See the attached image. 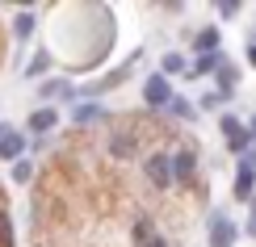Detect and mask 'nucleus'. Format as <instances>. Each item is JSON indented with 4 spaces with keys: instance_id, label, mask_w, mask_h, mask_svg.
<instances>
[{
    "instance_id": "7ed1b4c3",
    "label": "nucleus",
    "mask_w": 256,
    "mask_h": 247,
    "mask_svg": "<svg viewBox=\"0 0 256 247\" xmlns=\"http://www.w3.org/2000/svg\"><path fill=\"white\" fill-rule=\"evenodd\" d=\"M236 239H240V227L222 210H210V235H206V243L210 247H236Z\"/></svg>"
},
{
    "instance_id": "2eb2a0df",
    "label": "nucleus",
    "mask_w": 256,
    "mask_h": 247,
    "mask_svg": "<svg viewBox=\"0 0 256 247\" xmlns=\"http://www.w3.org/2000/svg\"><path fill=\"white\" fill-rule=\"evenodd\" d=\"M46 63H50V55L42 50V55H38V59L30 63V67H26V76H42V71H46Z\"/></svg>"
},
{
    "instance_id": "ddd939ff",
    "label": "nucleus",
    "mask_w": 256,
    "mask_h": 247,
    "mask_svg": "<svg viewBox=\"0 0 256 247\" xmlns=\"http://www.w3.org/2000/svg\"><path fill=\"white\" fill-rule=\"evenodd\" d=\"M13 29H17V38H30V34H34V13H17Z\"/></svg>"
},
{
    "instance_id": "6e6552de",
    "label": "nucleus",
    "mask_w": 256,
    "mask_h": 247,
    "mask_svg": "<svg viewBox=\"0 0 256 247\" xmlns=\"http://www.w3.org/2000/svg\"><path fill=\"white\" fill-rule=\"evenodd\" d=\"M218 42H222V34H218L214 25H206V29H198L194 50H198V55H218Z\"/></svg>"
},
{
    "instance_id": "1a4fd4ad",
    "label": "nucleus",
    "mask_w": 256,
    "mask_h": 247,
    "mask_svg": "<svg viewBox=\"0 0 256 247\" xmlns=\"http://www.w3.org/2000/svg\"><path fill=\"white\" fill-rule=\"evenodd\" d=\"M185 71H189V63H185V55H180V50H168V55L164 59H160V76H185Z\"/></svg>"
},
{
    "instance_id": "a211bd4d",
    "label": "nucleus",
    "mask_w": 256,
    "mask_h": 247,
    "mask_svg": "<svg viewBox=\"0 0 256 247\" xmlns=\"http://www.w3.org/2000/svg\"><path fill=\"white\" fill-rule=\"evenodd\" d=\"M244 235H256V197L248 201V227H244Z\"/></svg>"
},
{
    "instance_id": "aec40b11",
    "label": "nucleus",
    "mask_w": 256,
    "mask_h": 247,
    "mask_svg": "<svg viewBox=\"0 0 256 247\" xmlns=\"http://www.w3.org/2000/svg\"><path fill=\"white\" fill-rule=\"evenodd\" d=\"M248 63L256 67V42H248Z\"/></svg>"
},
{
    "instance_id": "f8f14e48",
    "label": "nucleus",
    "mask_w": 256,
    "mask_h": 247,
    "mask_svg": "<svg viewBox=\"0 0 256 247\" xmlns=\"http://www.w3.org/2000/svg\"><path fill=\"white\" fill-rule=\"evenodd\" d=\"M222 101H227V96H222L218 88H206V92H202V101H198V109H222Z\"/></svg>"
},
{
    "instance_id": "6ab92c4d",
    "label": "nucleus",
    "mask_w": 256,
    "mask_h": 247,
    "mask_svg": "<svg viewBox=\"0 0 256 247\" xmlns=\"http://www.w3.org/2000/svg\"><path fill=\"white\" fill-rule=\"evenodd\" d=\"M138 247H168V239H164V235H156V231H152V235H147V239L138 243Z\"/></svg>"
},
{
    "instance_id": "39448f33",
    "label": "nucleus",
    "mask_w": 256,
    "mask_h": 247,
    "mask_svg": "<svg viewBox=\"0 0 256 247\" xmlns=\"http://www.w3.org/2000/svg\"><path fill=\"white\" fill-rule=\"evenodd\" d=\"M21 151H26V134H17L13 126H0V159H21Z\"/></svg>"
},
{
    "instance_id": "20e7f679",
    "label": "nucleus",
    "mask_w": 256,
    "mask_h": 247,
    "mask_svg": "<svg viewBox=\"0 0 256 247\" xmlns=\"http://www.w3.org/2000/svg\"><path fill=\"white\" fill-rule=\"evenodd\" d=\"M172 84H168L164 76H160V71H152V76L143 80V101L152 105V109H168V101H172Z\"/></svg>"
},
{
    "instance_id": "dca6fc26",
    "label": "nucleus",
    "mask_w": 256,
    "mask_h": 247,
    "mask_svg": "<svg viewBox=\"0 0 256 247\" xmlns=\"http://www.w3.org/2000/svg\"><path fill=\"white\" fill-rule=\"evenodd\" d=\"M42 92H46V96H68L72 88H68L63 80H50V84H42Z\"/></svg>"
},
{
    "instance_id": "423d86ee",
    "label": "nucleus",
    "mask_w": 256,
    "mask_h": 247,
    "mask_svg": "<svg viewBox=\"0 0 256 247\" xmlns=\"http://www.w3.org/2000/svg\"><path fill=\"white\" fill-rule=\"evenodd\" d=\"M218 67H222V55H198L194 67H189L185 76H189V80H206V76H214Z\"/></svg>"
},
{
    "instance_id": "4468645a",
    "label": "nucleus",
    "mask_w": 256,
    "mask_h": 247,
    "mask_svg": "<svg viewBox=\"0 0 256 247\" xmlns=\"http://www.w3.org/2000/svg\"><path fill=\"white\" fill-rule=\"evenodd\" d=\"M30 176H34V164H30V159H17V164H13V180H17V185H26Z\"/></svg>"
},
{
    "instance_id": "9b49d317",
    "label": "nucleus",
    "mask_w": 256,
    "mask_h": 247,
    "mask_svg": "<svg viewBox=\"0 0 256 247\" xmlns=\"http://www.w3.org/2000/svg\"><path fill=\"white\" fill-rule=\"evenodd\" d=\"M168 109H172V117H180V122H194V117H198V109L185 101V96H172V101H168Z\"/></svg>"
},
{
    "instance_id": "9d476101",
    "label": "nucleus",
    "mask_w": 256,
    "mask_h": 247,
    "mask_svg": "<svg viewBox=\"0 0 256 247\" xmlns=\"http://www.w3.org/2000/svg\"><path fill=\"white\" fill-rule=\"evenodd\" d=\"M55 122H59V113H55V109H34V113H30V130H34V134L55 130Z\"/></svg>"
},
{
    "instance_id": "f257e3e1",
    "label": "nucleus",
    "mask_w": 256,
    "mask_h": 247,
    "mask_svg": "<svg viewBox=\"0 0 256 247\" xmlns=\"http://www.w3.org/2000/svg\"><path fill=\"white\" fill-rule=\"evenodd\" d=\"M218 130H222V143H227V151H231V155H240V159H244V155L252 151V134H248V126H244V117L222 113Z\"/></svg>"
},
{
    "instance_id": "f03ea898",
    "label": "nucleus",
    "mask_w": 256,
    "mask_h": 247,
    "mask_svg": "<svg viewBox=\"0 0 256 247\" xmlns=\"http://www.w3.org/2000/svg\"><path fill=\"white\" fill-rule=\"evenodd\" d=\"M231 193H236V201L240 206H248V201L256 197V151H248L240 159V168H236V185H231Z\"/></svg>"
},
{
    "instance_id": "f3484780",
    "label": "nucleus",
    "mask_w": 256,
    "mask_h": 247,
    "mask_svg": "<svg viewBox=\"0 0 256 247\" xmlns=\"http://www.w3.org/2000/svg\"><path fill=\"white\" fill-rule=\"evenodd\" d=\"M92 117H101L97 105H80V109H76V122H92Z\"/></svg>"
},
{
    "instance_id": "0eeeda50",
    "label": "nucleus",
    "mask_w": 256,
    "mask_h": 247,
    "mask_svg": "<svg viewBox=\"0 0 256 247\" xmlns=\"http://www.w3.org/2000/svg\"><path fill=\"white\" fill-rule=\"evenodd\" d=\"M210 80L218 84V92H222V96H231V92H236V80H240V71H236V63H231V59H222V67H218Z\"/></svg>"
}]
</instances>
